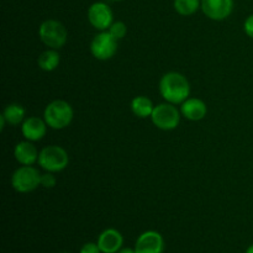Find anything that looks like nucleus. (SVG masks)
I'll use <instances>...</instances> for the list:
<instances>
[{"label": "nucleus", "instance_id": "obj_3", "mask_svg": "<svg viewBox=\"0 0 253 253\" xmlns=\"http://www.w3.org/2000/svg\"><path fill=\"white\" fill-rule=\"evenodd\" d=\"M37 163L46 172L58 173L67 168L69 163V156L67 151L61 146H46L40 151Z\"/></svg>", "mask_w": 253, "mask_h": 253}, {"label": "nucleus", "instance_id": "obj_11", "mask_svg": "<svg viewBox=\"0 0 253 253\" xmlns=\"http://www.w3.org/2000/svg\"><path fill=\"white\" fill-rule=\"evenodd\" d=\"M21 132L25 140L36 142L42 140L47 132V124L37 116H30L21 124Z\"/></svg>", "mask_w": 253, "mask_h": 253}, {"label": "nucleus", "instance_id": "obj_8", "mask_svg": "<svg viewBox=\"0 0 253 253\" xmlns=\"http://www.w3.org/2000/svg\"><path fill=\"white\" fill-rule=\"evenodd\" d=\"M88 20L94 29L106 31L114 22L113 10L105 2H94L88 10Z\"/></svg>", "mask_w": 253, "mask_h": 253}, {"label": "nucleus", "instance_id": "obj_17", "mask_svg": "<svg viewBox=\"0 0 253 253\" xmlns=\"http://www.w3.org/2000/svg\"><path fill=\"white\" fill-rule=\"evenodd\" d=\"M25 114H26V111H25L24 106L20 105V104L14 103L9 104V105L4 109L1 115L4 116L5 120H6V123L9 124V125L16 126L24 123Z\"/></svg>", "mask_w": 253, "mask_h": 253}, {"label": "nucleus", "instance_id": "obj_15", "mask_svg": "<svg viewBox=\"0 0 253 253\" xmlns=\"http://www.w3.org/2000/svg\"><path fill=\"white\" fill-rule=\"evenodd\" d=\"M153 110H155V105H153L152 100L148 99L147 96H136V98H133L132 101H131V111H132L133 115L137 116V118H151Z\"/></svg>", "mask_w": 253, "mask_h": 253}, {"label": "nucleus", "instance_id": "obj_23", "mask_svg": "<svg viewBox=\"0 0 253 253\" xmlns=\"http://www.w3.org/2000/svg\"><path fill=\"white\" fill-rule=\"evenodd\" d=\"M118 253H136L135 249H121Z\"/></svg>", "mask_w": 253, "mask_h": 253}, {"label": "nucleus", "instance_id": "obj_19", "mask_svg": "<svg viewBox=\"0 0 253 253\" xmlns=\"http://www.w3.org/2000/svg\"><path fill=\"white\" fill-rule=\"evenodd\" d=\"M108 31L110 32L118 41H120V40H123L124 37L126 36V34H127V27H126L125 22L115 21L111 24V26L109 27Z\"/></svg>", "mask_w": 253, "mask_h": 253}, {"label": "nucleus", "instance_id": "obj_13", "mask_svg": "<svg viewBox=\"0 0 253 253\" xmlns=\"http://www.w3.org/2000/svg\"><path fill=\"white\" fill-rule=\"evenodd\" d=\"M182 116L190 121H200L207 116L208 106L202 99L188 98L184 103L180 104Z\"/></svg>", "mask_w": 253, "mask_h": 253}, {"label": "nucleus", "instance_id": "obj_4", "mask_svg": "<svg viewBox=\"0 0 253 253\" xmlns=\"http://www.w3.org/2000/svg\"><path fill=\"white\" fill-rule=\"evenodd\" d=\"M40 40L48 48L59 49L66 44L68 39V31L66 26L58 20L49 19L42 22L39 29Z\"/></svg>", "mask_w": 253, "mask_h": 253}, {"label": "nucleus", "instance_id": "obj_21", "mask_svg": "<svg viewBox=\"0 0 253 253\" xmlns=\"http://www.w3.org/2000/svg\"><path fill=\"white\" fill-rule=\"evenodd\" d=\"M79 253H103L99 249L98 244H94V242H86L82 246L81 252Z\"/></svg>", "mask_w": 253, "mask_h": 253}, {"label": "nucleus", "instance_id": "obj_18", "mask_svg": "<svg viewBox=\"0 0 253 253\" xmlns=\"http://www.w3.org/2000/svg\"><path fill=\"white\" fill-rule=\"evenodd\" d=\"M173 6L179 15L189 16V15L195 14L198 9L202 6V0H174Z\"/></svg>", "mask_w": 253, "mask_h": 253}, {"label": "nucleus", "instance_id": "obj_20", "mask_svg": "<svg viewBox=\"0 0 253 253\" xmlns=\"http://www.w3.org/2000/svg\"><path fill=\"white\" fill-rule=\"evenodd\" d=\"M40 184H41V187L46 188V189H52V188L56 187L57 178L54 175V173L46 172L43 174H41V182H40Z\"/></svg>", "mask_w": 253, "mask_h": 253}, {"label": "nucleus", "instance_id": "obj_27", "mask_svg": "<svg viewBox=\"0 0 253 253\" xmlns=\"http://www.w3.org/2000/svg\"><path fill=\"white\" fill-rule=\"evenodd\" d=\"M64 253H66V252H64Z\"/></svg>", "mask_w": 253, "mask_h": 253}, {"label": "nucleus", "instance_id": "obj_16", "mask_svg": "<svg viewBox=\"0 0 253 253\" xmlns=\"http://www.w3.org/2000/svg\"><path fill=\"white\" fill-rule=\"evenodd\" d=\"M59 62H61V56H59L58 51L53 48H48L43 51L40 54L39 59H37L39 67L44 72L54 71L58 67Z\"/></svg>", "mask_w": 253, "mask_h": 253}, {"label": "nucleus", "instance_id": "obj_26", "mask_svg": "<svg viewBox=\"0 0 253 253\" xmlns=\"http://www.w3.org/2000/svg\"><path fill=\"white\" fill-rule=\"evenodd\" d=\"M114 1H121V0H114Z\"/></svg>", "mask_w": 253, "mask_h": 253}, {"label": "nucleus", "instance_id": "obj_6", "mask_svg": "<svg viewBox=\"0 0 253 253\" xmlns=\"http://www.w3.org/2000/svg\"><path fill=\"white\" fill-rule=\"evenodd\" d=\"M41 173L32 166H21L11 175V187L17 193H30L40 187Z\"/></svg>", "mask_w": 253, "mask_h": 253}, {"label": "nucleus", "instance_id": "obj_10", "mask_svg": "<svg viewBox=\"0 0 253 253\" xmlns=\"http://www.w3.org/2000/svg\"><path fill=\"white\" fill-rule=\"evenodd\" d=\"M202 10L209 19L222 21L231 15L234 0H202Z\"/></svg>", "mask_w": 253, "mask_h": 253}, {"label": "nucleus", "instance_id": "obj_7", "mask_svg": "<svg viewBox=\"0 0 253 253\" xmlns=\"http://www.w3.org/2000/svg\"><path fill=\"white\" fill-rule=\"evenodd\" d=\"M118 51V40L106 30L95 35L90 43V52L99 61L113 58Z\"/></svg>", "mask_w": 253, "mask_h": 253}, {"label": "nucleus", "instance_id": "obj_2", "mask_svg": "<svg viewBox=\"0 0 253 253\" xmlns=\"http://www.w3.org/2000/svg\"><path fill=\"white\" fill-rule=\"evenodd\" d=\"M74 118L71 104L66 100H53L44 108L43 120L47 126L53 130H63L68 127Z\"/></svg>", "mask_w": 253, "mask_h": 253}, {"label": "nucleus", "instance_id": "obj_24", "mask_svg": "<svg viewBox=\"0 0 253 253\" xmlns=\"http://www.w3.org/2000/svg\"><path fill=\"white\" fill-rule=\"evenodd\" d=\"M5 124H6V120H5L4 116H0V130H4L5 127Z\"/></svg>", "mask_w": 253, "mask_h": 253}, {"label": "nucleus", "instance_id": "obj_12", "mask_svg": "<svg viewBox=\"0 0 253 253\" xmlns=\"http://www.w3.org/2000/svg\"><path fill=\"white\" fill-rule=\"evenodd\" d=\"M96 244L103 253H118L123 249L124 237L116 229H106L99 235Z\"/></svg>", "mask_w": 253, "mask_h": 253}, {"label": "nucleus", "instance_id": "obj_9", "mask_svg": "<svg viewBox=\"0 0 253 253\" xmlns=\"http://www.w3.org/2000/svg\"><path fill=\"white\" fill-rule=\"evenodd\" d=\"M136 253H163L165 252V240L157 231L148 230L138 236L135 244Z\"/></svg>", "mask_w": 253, "mask_h": 253}, {"label": "nucleus", "instance_id": "obj_5", "mask_svg": "<svg viewBox=\"0 0 253 253\" xmlns=\"http://www.w3.org/2000/svg\"><path fill=\"white\" fill-rule=\"evenodd\" d=\"M180 118H182L180 110H178L174 104L167 101L155 106V110L151 115L153 125L163 131H172L177 128L180 123Z\"/></svg>", "mask_w": 253, "mask_h": 253}, {"label": "nucleus", "instance_id": "obj_1", "mask_svg": "<svg viewBox=\"0 0 253 253\" xmlns=\"http://www.w3.org/2000/svg\"><path fill=\"white\" fill-rule=\"evenodd\" d=\"M160 94L167 103L182 104L189 98L190 84L188 79L178 72H168L163 74L158 84Z\"/></svg>", "mask_w": 253, "mask_h": 253}, {"label": "nucleus", "instance_id": "obj_22", "mask_svg": "<svg viewBox=\"0 0 253 253\" xmlns=\"http://www.w3.org/2000/svg\"><path fill=\"white\" fill-rule=\"evenodd\" d=\"M244 31L247 36L251 37V39L253 40V14L250 15V16L245 20Z\"/></svg>", "mask_w": 253, "mask_h": 253}, {"label": "nucleus", "instance_id": "obj_14", "mask_svg": "<svg viewBox=\"0 0 253 253\" xmlns=\"http://www.w3.org/2000/svg\"><path fill=\"white\" fill-rule=\"evenodd\" d=\"M40 152L31 141L19 142L14 148L15 160L21 166H32L39 161Z\"/></svg>", "mask_w": 253, "mask_h": 253}, {"label": "nucleus", "instance_id": "obj_25", "mask_svg": "<svg viewBox=\"0 0 253 253\" xmlns=\"http://www.w3.org/2000/svg\"><path fill=\"white\" fill-rule=\"evenodd\" d=\"M246 253H253V245H251V246L246 250Z\"/></svg>", "mask_w": 253, "mask_h": 253}]
</instances>
